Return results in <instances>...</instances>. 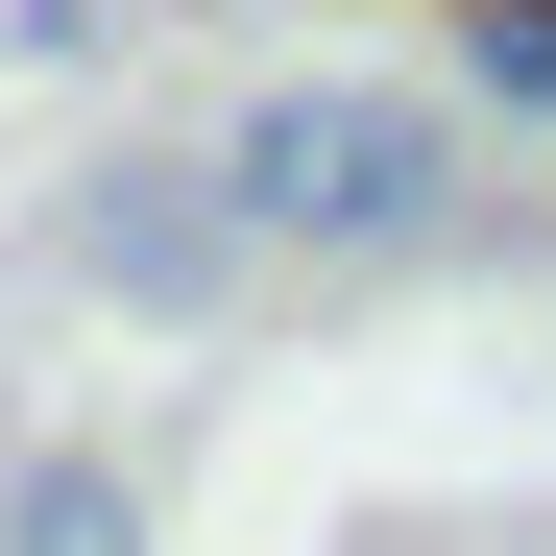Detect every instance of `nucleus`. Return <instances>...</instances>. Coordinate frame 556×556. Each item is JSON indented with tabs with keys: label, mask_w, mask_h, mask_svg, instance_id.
Wrapping results in <instances>:
<instances>
[{
	"label": "nucleus",
	"mask_w": 556,
	"mask_h": 556,
	"mask_svg": "<svg viewBox=\"0 0 556 556\" xmlns=\"http://www.w3.org/2000/svg\"><path fill=\"white\" fill-rule=\"evenodd\" d=\"M242 218L266 242H315V266H388V242H435V194H459V98H388V73H291V98H242Z\"/></svg>",
	"instance_id": "f257e3e1"
},
{
	"label": "nucleus",
	"mask_w": 556,
	"mask_h": 556,
	"mask_svg": "<svg viewBox=\"0 0 556 556\" xmlns=\"http://www.w3.org/2000/svg\"><path fill=\"white\" fill-rule=\"evenodd\" d=\"M242 242H266V218H242V169H146V146H122L98 194H73V266H98L122 315H218V291H242Z\"/></svg>",
	"instance_id": "f03ea898"
},
{
	"label": "nucleus",
	"mask_w": 556,
	"mask_h": 556,
	"mask_svg": "<svg viewBox=\"0 0 556 556\" xmlns=\"http://www.w3.org/2000/svg\"><path fill=\"white\" fill-rule=\"evenodd\" d=\"M0 556H146V484H122L98 435H49L25 484H0Z\"/></svg>",
	"instance_id": "7ed1b4c3"
},
{
	"label": "nucleus",
	"mask_w": 556,
	"mask_h": 556,
	"mask_svg": "<svg viewBox=\"0 0 556 556\" xmlns=\"http://www.w3.org/2000/svg\"><path fill=\"white\" fill-rule=\"evenodd\" d=\"M459 122H556V0H459Z\"/></svg>",
	"instance_id": "20e7f679"
}]
</instances>
